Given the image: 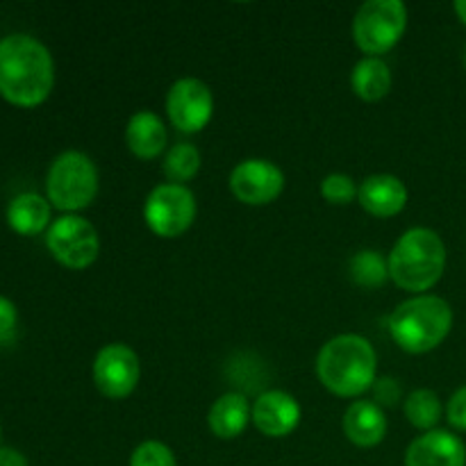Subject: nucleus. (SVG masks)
<instances>
[{"mask_svg":"<svg viewBox=\"0 0 466 466\" xmlns=\"http://www.w3.org/2000/svg\"><path fill=\"white\" fill-rule=\"evenodd\" d=\"M167 114L176 130L185 132V135H196L212 121V91L198 77H182V80L173 82V86L168 89Z\"/></svg>","mask_w":466,"mask_h":466,"instance_id":"9d476101","label":"nucleus"},{"mask_svg":"<svg viewBox=\"0 0 466 466\" xmlns=\"http://www.w3.org/2000/svg\"><path fill=\"white\" fill-rule=\"evenodd\" d=\"M390 278L405 291L421 296L441 280L446 268V246L431 228H412L391 248Z\"/></svg>","mask_w":466,"mask_h":466,"instance_id":"7ed1b4c3","label":"nucleus"},{"mask_svg":"<svg viewBox=\"0 0 466 466\" xmlns=\"http://www.w3.org/2000/svg\"><path fill=\"white\" fill-rule=\"evenodd\" d=\"M55 86V64L50 50L30 35H7L0 39V96L18 107H36Z\"/></svg>","mask_w":466,"mask_h":466,"instance_id":"f257e3e1","label":"nucleus"},{"mask_svg":"<svg viewBox=\"0 0 466 466\" xmlns=\"http://www.w3.org/2000/svg\"><path fill=\"white\" fill-rule=\"evenodd\" d=\"M98 194L96 164L80 150H66L50 164L46 176V198L62 212H80L89 208Z\"/></svg>","mask_w":466,"mask_h":466,"instance_id":"39448f33","label":"nucleus"},{"mask_svg":"<svg viewBox=\"0 0 466 466\" xmlns=\"http://www.w3.org/2000/svg\"><path fill=\"white\" fill-rule=\"evenodd\" d=\"M18 312L16 305L9 299L0 296V339H9L14 335V328H16Z\"/></svg>","mask_w":466,"mask_h":466,"instance_id":"bb28decb","label":"nucleus"},{"mask_svg":"<svg viewBox=\"0 0 466 466\" xmlns=\"http://www.w3.org/2000/svg\"><path fill=\"white\" fill-rule=\"evenodd\" d=\"M446 419L451 426L466 432V385L451 396L449 405H446Z\"/></svg>","mask_w":466,"mask_h":466,"instance_id":"a878e982","label":"nucleus"},{"mask_svg":"<svg viewBox=\"0 0 466 466\" xmlns=\"http://www.w3.org/2000/svg\"><path fill=\"white\" fill-rule=\"evenodd\" d=\"M0 466H27V460L21 451L0 446Z\"/></svg>","mask_w":466,"mask_h":466,"instance_id":"cd10ccee","label":"nucleus"},{"mask_svg":"<svg viewBox=\"0 0 466 466\" xmlns=\"http://www.w3.org/2000/svg\"><path fill=\"white\" fill-rule=\"evenodd\" d=\"M144 218L150 232L162 239L185 235L196 218V198L185 185H157L144 205Z\"/></svg>","mask_w":466,"mask_h":466,"instance_id":"6e6552de","label":"nucleus"},{"mask_svg":"<svg viewBox=\"0 0 466 466\" xmlns=\"http://www.w3.org/2000/svg\"><path fill=\"white\" fill-rule=\"evenodd\" d=\"M130 466H177V460L167 444L148 440L132 451Z\"/></svg>","mask_w":466,"mask_h":466,"instance_id":"b1692460","label":"nucleus"},{"mask_svg":"<svg viewBox=\"0 0 466 466\" xmlns=\"http://www.w3.org/2000/svg\"><path fill=\"white\" fill-rule=\"evenodd\" d=\"M7 223L18 235H39L50 228V203L39 194H18L7 208Z\"/></svg>","mask_w":466,"mask_h":466,"instance_id":"a211bd4d","label":"nucleus"},{"mask_svg":"<svg viewBox=\"0 0 466 466\" xmlns=\"http://www.w3.org/2000/svg\"><path fill=\"white\" fill-rule=\"evenodd\" d=\"M317 376L328 391L355 399L378 380V355L362 335H339L328 341L317 358Z\"/></svg>","mask_w":466,"mask_h":466,"instance_id":"f03ea898","label":"nucleus"},{"mask_svg":"<svg viewBox=\"0 0 466 466\" xmlns=\"http://www.w3.org/2000/svg\"><path fill=\"white\" fill-rule=\"evenodd\" d=\"M126 144L139 159H155L167 148V127L150 109L132 114L126 127Z\"/></svg>","mask_w":466,"mask_h":466,"instance_id":"dca6fc26","label":"nucleus"},{"mask_svg":"<svg viewBox=\"0 0 466 466\" xmlns=\"http://www.w3.org/2000/svg\"><path fill=\"white\" fill-rule=\"evenodd\" d=\"M441 400L432 390H417L405 399V417L423 432L435 431L441 419Z\"/></svg>","mask_w":466,"mask_h":466,"instance_id":"aec40b11","label":"nucleus"},{"mask_svg":"<svg viewBox=\"0 0 466 466\" xmlns=\"http://www.w3.org/2000/svg\"><path fill=\"white\" fill-rule=\"evenodd\" d=\"M285 189V173L268 159H244L230 173V191L244 205H268Z\"/></svg>","mask_w":466,"mask_h":466,"instance_id":"9b49d317","label":"nucleus"},{"mask_svg":"<svg viewBox=\"0 0 466 466\" xmlns=\"http://www.w3.org/2000/svg\"><path fill=\"white\" fill-rule=\"evenodd\" d=\"M141 378L139 355L127 344H107L94 360V382L103 396L112 400L127 399Z\"/></svg>","mask_w":466,"mask_h":466,"instance_id":"1a4fd4ad","label":"nucleus"},{"mask_svg":"<svg viewBox=\"0 0 466 466\" xmlns=\"http://www.w3.org/2000/svg\"><path fill=\"white\" fill-rule=\"evenodd\" d=\"M453 328V309L440 296L421 294L391 312L390 335L400 350L423 355L435 350Z\"/></svg>","mask_w":466,"mask_h":466,"instance_id":"20e7f679","label":"nucleus"},{"mask_svg":"<svg viewBox=\"0 0 466 466\" xmlns=\"http://www.w3.org/2000/svg\"><path fill=\"white\" fill-rule=\"evenodd\" d=\"M455 14H458L460 21L466 25V0H458V3H455Z\"/></svg>","mask_w":466,"mask_h":466,"instance_id":"c85d7f7f","label":"nucleus"},{"mask_svg":"<svg viewBox=\"0 0 466 466\" xmlns=\"http://www.w3.org/2000/svg\"><path fill=\"white\" fill-rule=\"evenodd\" d=\"M358 200L371 217L391 218L403 212L408 205V189L400 177L390 176V173H376L360 185Z\"/></svg>","mask_w":466,"mask_h":466,"instance_id":"4468645a","label":"nucleus"},{"mask_svg":"<svg viewBox=\"0 0 466 466\" xmlns=\"http://www.w3.org/2000/svg\"><path fill=\"white\" fill-rule=\"evenodd\" d=\"M464 66H466V50H464Z\"/></svg>","mask_w":466,"mask_h":466,"instance_id":"c756f323","label":"nucleus"},{"mask_svg":"<svg viewBox=\"0 0 466 466\" xmlns=\"http://www.w3.org/2000/svg\"><path fill=\"white\" fill-rule=\"evenodd\" d=\"M350 86L364 103H378L391 91V71L380 57H364L355 64Z\"/></svg>","mask_w":466,"mask_h":466,"instance_id":"6ab92c4d","label":"nucleus"},{"mask_svg":"<svg viewBox=\"0 0 466 466\" xmlns=\"http://www.w3.org/2000/svg\"><path fill=\"white\" fill-rule=\"evenodd\" d=\"M408 7L400 0H369L355 12L353 39L369 57L385 55L403 39Z\"/></svg>","mask_w":466,"mask_h":466,"instance_id":"423d86ee","label":"nucleus"},{"mask_svg":"<svg viewBox=\"0 0 466 466\" xmlns=\"http://www.w3.org/2000/svg\"><path fill=\"white\" fill-rule=\"evenodd\" d=\"M344 435L360 449H373L387 435V417L373 400H355L344 414Z\"/></svg>","mask_w":466,"mask_h":466,"instance_id":"2eb2a0df","label":"nucleus"},{"mask_svg":"<svg viewBox=\"0 0 466 466\" xmlns=\"http://www.w3.org/2000/svg\"><path fill=\"white\" fill-rule=\"evenodd\" d=\"M253 423L262 435L280 440L291 435L300 423V405L282 390L264 391L253 403Z\"/></svg>","mask_w":466,"mask_h":466,"instance_id":"f8f14e48","label":"nucleus"},{"mask_svg":"<svg viewBox=\"0 0 466 466\" xmlns=\"http://www.w3.org/2000/svg\"><path fill=\"white\" fill-rule=\"evenodd\" d=\"M164 176L171 185H185L200 171V153L194 144H176L164 157Z\"/></svg>","mask_w":466,"mask_h":466,"instance_id":"4be33fe9","label":"nucleus"},{"mask_svg":"<svg viewBox=\"0 0 466 466\" xmlns=\"http://www.w3.org/2000/svg\"><path fill=\"white\" fill-rule=\"evenodd\" d=\"M46 246L62 267L76 271L91 267L100 253L98 232L85 217L77 214H64L55 218L46 230Z\"/></svg>","mask_w":466,"mask_h":466,"instance_id":"0eeeda50","label":"nucleus"},{"mask_svg":"<svg viewBox=\"0 0 466 466\" xmlns=\"http://www.w3.org/2000/svg\"><path fill=\"white\" fill-rule=\"evenodd\" d=\"M405 466H466V446L449 431H431L408 446Z\"/></svg>","mask_w":466,"mask_h":466,"instance_id":"ddd939ff","label":"nucleus"},{"mask_svg":"<svg viewBox=\"0 0 466 466\" xmlns=\"http://www.w3.org/2000/svg\"><path fill=\"white\" fill-rule=\"evenodd\" d=\"M373 403L380 405V408H391V405H396L400 400V396H403V391H400V385L394 380V378L390 376H382L378 378L376 382H373Z\"/></svg>","mask_w":466,"mask_h":466,"instance_id":"393cba45","label":"nucleus"},{"mask_svg":"<svg viewBox=\"0 0 466 466\" xmlns=\"http://www.w3.org/2000/svg\"><path fill=\"white\" fill-rule=\"evenodd\" d=\"M0 437H3V431H0Z\"/></svg>","mask_w":466,"mask_h":466,"instance_id":"7c9ffc66","label":"nucleus"},{"mask_svg":"<svg viewBox=\"0 0 466 466\" xmlns=\"http://www.w3.org/2000/svg\"><path fill=\"white\" fill-rule=\"evenodd\" d=\"M360 187L355 180L344 173H330L321 180V196L332 205H349L358 198Z\"/></svg>","mask_w":466,"mask_h":466,"instance_id":"5701e85b","label":"nucleus"},{"mask_svg":"<svg viewBox=\"0 0 466 466\" xmlns=\"http://www.w3.org/2000/svg\"><path fill=\"white\" fill-rule=\"evenodd\" d=\"M250 421H253V408L239 391H230L214 400L208 414L209 431L218 440H237Z\"/></svg>","mask_w":466,"mask_h":466,"instance_id":"f3484780","label":"nucleus"},{"mask_svg":"<svg viewBox=\"0 0 466 466\" xmlns=\"http://www.w3.org/2000/svg\"><path fill=\"white\" fill-rule=\"evenodd\" d=\"M349 273L355 285L376 289V287L385 285L387 278H390V264L376 250H360L350 258Z\"/></svg>","mask_w":466,"mask_h":466,"instance_id":"412c9836","label":"nucleus"}]
</instances>
